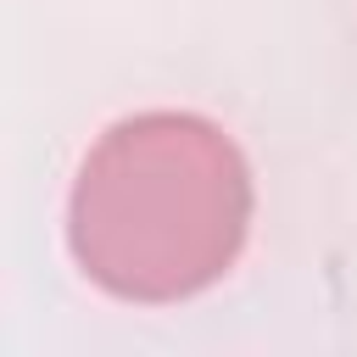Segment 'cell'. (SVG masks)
Listing matches in <instances>:
<instances>
[{"label":"cell","mask_w":357,"mask_h":357,"mask_svg":"<svg viewBox=\"0 0 357 357\" xmlns=\"http://www.w3.org/2000/svg\"><path fill=\"white\" fill-rule=\"evenodd\" d=\"M257 212L251 162L201 112L117 117L67 190V251L78 273L134 307L212 290L245 251Z\"/></svg>","instance_id":"1"}]
</instances>
